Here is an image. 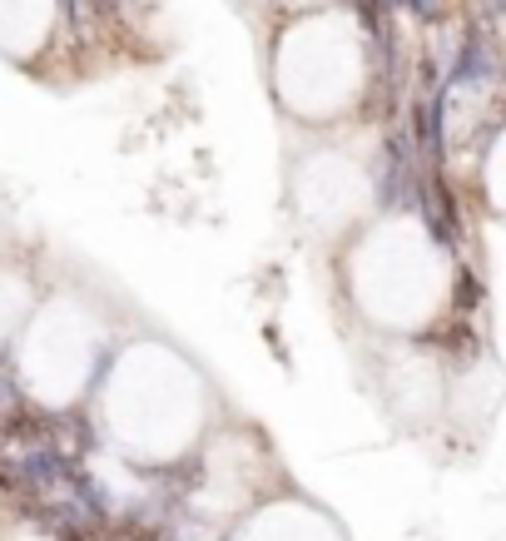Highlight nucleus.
Listing matches in <instances>:
<instances>
[{"instance_id": "obj_1", "label": "nucleus", "mask_w": 506, "mask_h": 541, "mask_svg": "<svg viewBox=\"0 0 506 541\" xmlns=\"http://www.w3.org/2000/svg\"><path fill=\"white\" fill-rule=\"evenodd\" d=\"M412 159H407V144L397 135H387L382 144V179H378V199L382 209H402L407 199H412Z\"/></svg>"}, {"instance_id": "obj_2", "label": "nucleus", "mask_w": 506, "mask_h": 541, "mask_svg": "<svg viewBox=\"0 0 506 541\" xmlns=\"http://www.w3.org/2000/svg\"><path fill=\"white\" fill-rule=\"evenodd\" d=\"M487 70H492V55H487V45H482L477 35H467V40H462V50H457V65H452L447 85H462V80H482Z\"/></svg>"}, {"instance_id": "obj_3", "label": "nucleus", "mask_w": 506, "mask_h": 541, "mask_svg": "<svg viewBox=\"0 0 506 541\" xmlns=\"http://www.w3.org/2000/svg\"><path fill=\"white\" fill-rule=\"evenodd\" d=\"M75 502H80L90 517H105V497H100V487H95L90 477H80V472H75Z\"/></svg>"}, {"instance_id": "obj_4", "label": "nucleus", "mask_w": 506, "mask_h": 541, "mask_svg": "<svg viewBox=\"0 0 506 541\" xmlns=\"http://www.w3.org/2000/svg\"><path fill=\"white\" fill-rule=\"evenodd\" d=\"M482 303V283L472 278V273H462V283H457V308H477Z\"/></svg>"}, {"instance_id": "obj_5", "label": "nucleus", "mask_w": 506, "mask_h": 541, "mask_svg": "<svg viewBox=\"0 0 506 541\" xmlns=\"http://www.w3.org/2000/svg\"><path fill=\"white\" fill-rule=\"evenodd\" d=\"M417 20H437V0H402Z\"/></svg>"}, {"instance_id": "obj_6", "label": "nucleus", "mask_w": 506, "mask_h": 541, "mask_svg": "<svg viewBox=\"0 0 506 541\" xmlns=\"http://www.w3.org/2000/svg\"><path fill=\"white\" fill-rule=\"evenodd\" d=\"M60 10H65L70 20H80V0H60Z\"/></svg>"}, {"instance_id": "obj_7", "label": "nucleus", "mask_w": 506, "mask_h": 541, "mask_svg": "<svg viewBox=\"0 0 506 541\" xmlns=\"http://www.w3.org/2000/svg\"><path fill=\"white\" fill-rule=\"evenodd\" d=\"M90 5H95V10H100V15H110V10H115V5H120V0H90Z\"/></svg>"}, {"instance_id": "obj_8", "label": "nucleus", "mask_w": 506, "mask_h": 541, "mask_svg": "<svg viewBox=\"0 0 506 541\" xmlns=\"http://www.w3.org/2000/svg\"><path fill=\"white\" fill-rule=\"evenodd\" d=\"M0 398H5V383H0Z\"/></svg>"}]
</instances>
